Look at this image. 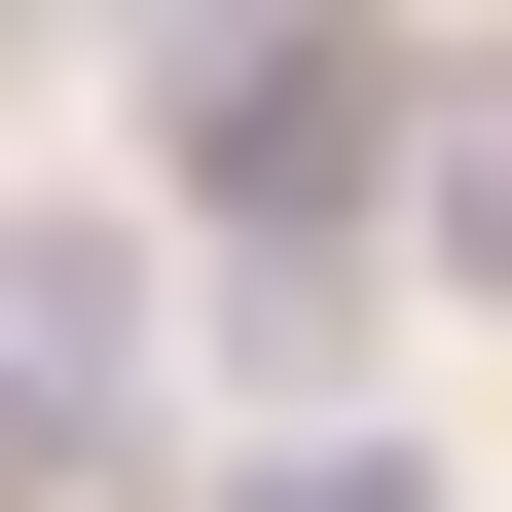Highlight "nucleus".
Returning a JSON list of instances; mask_svg holds the SVG:
<instances>
[{"mask_svg": "<svg viewBox=\"0 0 512 512\" xmlns=\"http://www.w3.org/2000/svg\"><path fill=\"white\" fill-rule=\"evenodd\" d=\"M0 403H37V439L147 403V220H0Z\"/></svg>", "mask_w": 512, "mask_h": 512, "instance_id": "1", "label": "nucleus"}, {"mask_svg": "<svg viewBox=\"0 0 512 512\" xmlns=\"http://www.w3.org/2000/svg\"><path fill=\"white\" fill-rule=\"evenodd\" d=\"M403 256H476V293H512V74H403Z\"/></svg>", "mask_w": 512, "mask_h": 512, "instance_id": "2", "label": "nucleus"}, {"mask_svg": "<svg viewBox=\"0 0 512 512\" xmlns=\"http://www.w3.org/2000/svg\"><path fill=\"white\" fill-rule=\"evenodd\" d=\"M220 512H439V476H403V439H256Z\"/></svg>", "mask_w": 512, "mask_h": 512, "instance_id": "3", "label": "nucleus"}]
</instances>
